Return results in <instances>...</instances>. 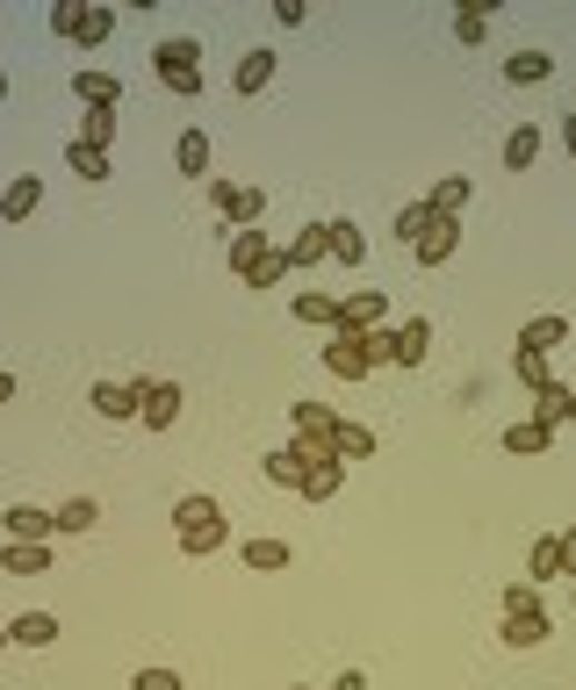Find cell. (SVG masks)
Masks as SVG:
<instances>
[{"label":"cell","mask_w":576,"mask_h":690,"mask_svg":"<svg viewBox=\"0 0 576 690\" xmlns=\"http://www.w3.org/2000/svg\"><path fill=\"white\" fill-rule=\"evenodd\" d=\"M195 58H202V43H195V37H166L159 51H151V72H159L180 101H195V94H202V66H195Z\"/></svg>","instance_id":"obj_1"},{"label":"cell","mask_w":576,"mask_h":690,"mask_svg":"<svg viewBox=\"0 0 576 690\" xmlns=\"http://www.w3.org/2000/svg\"><path fill=\"white\" fill-rule=\"evenodd\" d=\"M0 532L14 547H58V511H37V503H8L0 511Z\"/></svg>","instance_id":"obj_2"},{"label":"cell","mask_w":576,"mask_h":690,"mask_svg":"<svg viewBox=\"0 0 576 690\" xmlns=\"http://www.w3.org/2000/svg\"><path fill=\"white\" fill-rule=\"evenodd\" d=\"M325 367L339 381H360V374H375V360H368V331H331V346H325Z\"/></svg>","instance_id":"obj_3"},{"label":"cell","mask_w":576,"mask_h":690,"mask_svg":"<svg viewBox=\"0 0 576 690\" xmlns=\"http://www.w3.org/2000/svg\"><path fill=\"white\" fill-rule=\"evenodd\" d=\"M209 202H217V217L224 223H260V209H267V194L260 188H246V180H217V188H209Z\"/></svg>","instance_id":"obj_4"},{"label":"cell","mask_w":576,"mask_h":690,"mask_svg":"<svg viewBox=\"0 0 576 690\" xmlns=\"http://www.w3.org/2000/svg\"><path fill=\"white\" fill-rule=\"evenodd\" d=\"M173 418H180V381H138V424L173 432Z\"/></svg>","instance_id":"obj_5"},{"label":"cell","mask_w":576,"mask_h":690,"mask_svg":"<svg viewBox=\"0 0 576 690\" xmlns=\"http://www.w3.org/2000/svg\"><path fill=\"white\" fill-rule=\"evenodd\" d=\"M310 447H302V439H288V447H275V453H260V474H267V482H275V489H296L302 482V468H310Z\"/></svg>","instance_id":"obj_6"},{"label":"cell","mask_w":576,"mask_h":690,"mask_svg":"<svg viewBox=\"0 0 576 690\" xmlns=\"http://www.w3.org/2000/svg\"><path fill=\"white\" fill-rule=\"evenodd\" d=\"M37 209H43V180L37 173H14L8 194H0V223H29Z\"/></svg>","instance_id":"obj_7"},{"label":"cell","mask_w":576,"mask_h":690,"mask_svg":"<svg viewBox=\"0 0 576 690\" xmlns=\"http://www.w3.org/2000/svg\"><path fill=\"white\" fill-rule=\"evenodd\" d=\"M383 317H389V302L375 296V288H354V296H339V324H346V331H383Z\"/></svg>","instance_id":"obj_8"},{"label":"cell","mask_w":576,"mask_h":690,"mask_svg":"<svg viewBox=\"0 0 576 690\" xmlns=\"http://www.w3.org/2000/svg\"><path fill=\"white\" fill-rule=\"evenodd\" d=\"M87 403H95L109 424H123V418H138V381H95V389H87Z\"/></svg>","instance_id":"obj_9"},{"label":"cell","mask_w":576,"mask_h":690,"mask_svg":"<svg viewBox=\"0 0 576 690\" xmlns=\"http://www.w3.org/2000/svg\"><path fill=\"white\" fill-rule=\"evenodd\" d=\"M72 94H80L87 109H116V101H123V80L101 72V66H80V72H72Z\"/></svg>","instance_id":"obj_10"},{"label":"cell","mask_w":576,"mask_h":690,"mask_svg":"<svg viewBox=\"0 0 576 690\" xmlns=\"http://www.w3.org/2000/svg\"><path fill=\"white\" fill-rule=\"evenodd\" d=\"M58 569V547H0V576H51Z\"/></svg>","instance_id":"obj_11"},{"label":"cell","mask_w":576,"mask_h":690,"mask_svg":"<svg viewBox=\"0 0 576 690\" xmlns=\"http://www.w3.org/2000/svg\"><path fill=\"white\" fill-rule=\"evenodd\" d=\"M281 252H288V267H317V259H331V223H302Z\"/></svg>","instance_id":"obj_12"},{"label":"cell","mask_w":576,"mask_h":690,"mask_svg":"<svg viewBox=\"0 0 576 690\" xmlns=\"http://www.w3.org/2000/svg\"><path fill=\"white\" fill-rule=\"evenodd\" d=\"M454 244H461V223L433 217V230H426V238L411 244V252H418V267H447V259H454Z\"/></svg>","instance_id":"obj_13"},{"label":"cell","mask_w":576,"mask_h":690,"mask_svg":"<svg viewBox=\"0 0 576 690\" xmlns=\"http://www.w3.org/2000/svg\"><path fill=\"white\" fill-rule=\"evenodd\" d=\"M14 648H58V611H22V619L8 626Z\"/></svg>","instance_id":"obj_14"},{"label":"cell","mask_w":576,"mask_h":690,"mask_svg":"<svg viewBox=\"0 0 576 690\" xmlns=\"http://www.w3.org/2000/svg\"><path fill=\"white\" fill-rule=\"evenodd\" d=\"M267 252H275V238H267L260 223H246V230H238V238H231V273H238V281H246V273L260 267Z\"/></svg>","instance_id":"obj_15"},{"label":"cell","mask_w":576,"mask_h":690,"mask_svg":"<svg viewBox=\"0 0 576 690\" xmlns=\"http://www.w3.org/2000/svg\"><path fill=\"white\" fill-rule=\"evenodd\" d=\"M468 194H476V188H468V173H447V180H439V188L426 194V209H433V217H447V223H461Z\"/></svg>","instance_id":"obj_16"},{"label":"cell","mask_w":576,"mask_h":690,"mask_svg":"<svg viewBox=\"0 0 576 690\" xmlns=\"http://www.w3.org/2000/svg\"><path fill=\"white\" fill-rule=\"evenodd\" d=\"M275 66H281L275 51H246V58H238V72H231V94H260V87L275 80Z\"/></svg>","instance_id":"obj_17"},{"label":"cell","mask_w":576,"mask_h":690,"mask_svg":"<svg viewBox=\"0 0 576 690\" xmlns=\"http://www.w3.org/2000/svg\"><path fill=\"white\" fill-rule=\"evenodd\" d=\"M339 482H346V460H310L296 489H302L310 503H325V497H339Z\"/></svg>","instance_id":"obj_18"},{"label":"cell","mask_w":576,"mask_h":690,"mask_svg":"<svg viewBox=\"0 0 576 690\" xmlns=\"http://www.w3.org/2000/svg\"><path fill=\"white\" fill-rule=\"evenodd\" d=\"M534 424H548V432H563L569 424V381H548V389L534 396V410H526Z\"/></svg>","instance_id":"obj_19"},{"label":"cell","mask_w":576,"mask_h":690,"mask_svg":"<svg viewBox=\"0 0 576 690\" xmlns=\"http://www.w3.org/2000/svg\"><path fill=\"white\" fill-rule=\"evenodd\" d=\"M505 80L512 87H540V80H555V58L548 51H512L505 58Z\"/></svg>","instance_id":"obj_20"},{"label":"cell","mask_w":576,"mask_h":690,"mask_svg":"<svg viewBox=\"0 0 576 690\" xmlns=\"http://www.w3.org/2000/svg\"><path fill=\"white\" fill-rule=\"evenodd\" d=\"M548 447H555V432H548V424H534V418L505 424V453H526V460H540Z\"/></svg>","instance_id":"obj_21"},{"label":"cell","mask_w":576,"mask_h":690,"mask_svg":"<svg viewBox=\"0 0 576 690\" xmlns=\"http://www.w3.org/2000/svg\"><path fill=\"white\" fill-rule=\"evenodd\" d=\"M569 339V317H534V324H519V352H555Z\"/></svg>","instance_id":"obj_22"},{"label":"cell","mask_w":576,"mask_h":690,"mask_svg":"<svg viewBox=\"0 0 576 690\" xmlns=\"http://www.w3.org/2000/svg\"><path fill=\"white\" fill-rule=\"evenodd\" d=\"M540 640H548L540 604H534V611H505V648H540Z\"/></svg>","instance_id":"obj_23"},{"label":"cell","mask_w":576,"mask_h":690,"mask_svg":"<svg viewBox=\"0 0 576 690\" xmlns=\"http://www.w3.org/2000/svg\"><path fill=\"white\" fill-rule=\"evenodd\" d=\"M534 159H540V122H519V130L505 137V166H512V173H526Z\"/></svg>","instance_id":"obj_24"},{"label":"cell","mask_w":576,"mask_h":690,"mask_svg":"<svg viewBox=\"0 0 576 690\" xmlns=\"http://www.w3.org/2000/svg\"><path fill=\"white\" fill-rule=\"evenodd\" d=\"M548 576H563V547H555V532H540V540H534V554H526V582L540 590Z\"/></svg>","instance_id":"obj_25"},{"label":"cell","mask_w":576,"mask_h":690,"mask_svg":"<svg viewBox=\"0 0 576 690\" xmlns=\"http://www.w3.org/2000/svg\"><path fill=\"white\" fill-rule=\"evenodd\" d=\"M331 259H339V267H360V259H368V238L354 230V217L331 223Z\"/></svg>","instance_id":"obj_26"},{"label":"cell","mask_w":576,"mask_h":690,"mask_svg":"<svg viewBox=\"0 0 576 690\" xmlns=\"http://www.w3.org/2000/svg\"><path fill=\"white\" fill-rule=\"evenodd\" d=\"M296 324H317V331H339V296H296Z\"/></svg>","instance_id":"obj_27"},{"label":"cell","mask_w":576,"mask_h":690,"mask_svg":"<svg viewBox=\"0 0 576 690\" xmlns=\"http://www.w3.org/2000/svg\"><path fill=\"white\" fill-rule=\"evenodd\" d=\"M217 518H224V503H217V497H180V503H173V526H180V532L217 526Z\"/></svg>","instance_id":"obj_28"},{"label":"cell","mask_w":576,"mask_h":690,"mask_svg":"<svg viewBox=\"0 0 576 690\" xmlns=\"http://www.w3.org/2000/svg\"><path fill=\"white\" fill-rule=\"evenodd\" d=\"M173 166H180V173H209V130H180Z\"/></svg>","instance_id":"obj_29"},{"label":"cell","mask_w":576,"mask_h":690,"mask_svg":"<svg viewBox=\"0 0 576 690\" xmlns=\"http://www.w3.org/2000/svg\"><path fill=\"white\" fill-rule=\"evenodd\" d=\"M224 540H231V518H217V526H195V532H180V554H195V561H202V554H217Z\"/></svg>","instance_id":"obj_30"},{"label":"cell","mask_w":576,"mask_h":690,"mask_svg":"<svg viewBox=\"0 0 576 690\" xmlns=\"http://www.w3.org/2000/svg\"><path fill=\"white\" fill-rule=\"evenodd\" d=\"M331 453H339V460H368V453H375V432H368V424H346V418H339V432H331Z\"/></svg>","instance_id":"obj_31"},{"label":"cell","mask_w":576,"mask_h":690,"mask_svg":"<svg viewBox=\"0 0 576 690\" xmlns=\"http://www.w3.org/2000/svg\"><path fill=\"white\" fill-rule=\"evenodd\" d=\"M238 554H246V569H288V561H296V554H288V540H246Z\"/></svg>","instance_id":"obj_32"},{"label":"cell","mask_w":576,"mask_h":690,"mask_svg":"<svg viewBox=\"0 0 576 690\" xmlns=\"http://www.w3.org/2000/svg\"><path fill=\"white\" fill-rule=\"evenodd\" d=\"M95 526H101L95 497H72V503H58V532H95Z\"/></svg>","instance_id":"obj_33"},{"label":"cell","mask_w":576,"mask_h":690,"mask_svg":"<svg viewBox=\"0 0 576 690\" xmlns=\"http://www.w3.org/2000/svg\"><path fill=\"white\" fill-rule=\"evenodd\" d=\"M66 166H72L80 180H109V166H116V159H109V151H95V144H72V151H66Z\"/></svg>","instance_id":"obj_34"},{"label":"cell","mask_w":576,"mask_h":690,"mask_svg":"<svg viewBox=\"0 0 576 690\" xmlns=\"http://www.w3.org/2000/svg\"><path fill=\"white\" fill-rule=\"evenodd\" d=\"M109 37H116V14H109V8H87V14H80V37H72V43H87V51H101Z\"/></svg>","instance_id":"obj_35"},{"label":"cell","mask_w":576,"mask_h":690,"mask_svg":"<svg viewBox=\"0 0 576 690\" xmlns=\"http://www.w3.org/2000/svg\"><path fill=\"white\" fill-rule=\"evenodd\" d=\"M80 144L109 151V144H116V109H87V122H80Z\"/></svg>","instance_id":"obj_36"},{"label":"cell","mask_w":576,"mask_h":690,"mask_svg":"<svg viewBox=\"0 0 576 690\" xmlns=\"http://www.w3.org/2000/svg\"><path fill=\"white\" fill-rule=\"evenodd\" d=\"M512 374L540 396V389H548V352H512Z\"/></svg>","instance_id":"obj_37"},{"label":"cell","mask_w":576,"mask_h":690,"mask_svg":"<svg viewBox=\"0 0 576 690\" xmlns=\"http://www.w3.org/2000/svg\"><path fill=\"white\" fill-rule=\"evenodd\" d=\"M426 230H433V209H426V202H404V209H397V238H404V244H418Z\"/></svg>","instance_id":"obj_38"},{"label":"cell","mask_w":576,"mask_h":690,"mask_svg":"<svg viewBox=\"0 0 576 690\" xmlns=\"http://www.w3.org/2000/svg\"><path fill=\"white\" fill-rule=\"evenodd\" d=\"M288 273H296V267H288V252H281V244H275V252H267V259H260V267H252V273H246V288H275V281H288Z\"/></svg>","instance_id":"obj_39"},{"label":"cell","mask_w":576,"mask_h":690,"mask_svg":"<svg viewBox=\"0 0 576 690\" xmlns=\"http://www.w3.org/2000/svg\"><path fill=\"white\" fill-rule=\"evenodd\" d=\"M454 37H461V43H483V37H490V14H483V8H461V14H454Z\"/></svg>","instance_id":"obj_40"},{"label":"cell","mask_w":576,"mask_h":690,"mask_svg":"<svg viewBox=\"0 0 576 690\" xmlns=\"http://www.w3.org/2000/svg\"><path fill=\"white\" fill-rule=\"evenodd\" d=\"M80 0H58V8H51V37H80Z\"/></svg>","instance_id":"obj_41"},{"label":"cell","mask_w":576,"mask_h":690,"mask_svg":"<svg viewBox=\"0 0 576 690\" xmlns=\"http://www.w3.org/2000/svg\"><path fill=\"white\" fill-rule=\"evenodd\" d=\"M130 690H188V683H180V669H138Z\"/></svg>","instance_id":"obj_42"},{"label":"cell","mask_w":576,"mask_h":690,"mask_svg":"<svg viewBox=\"0 0 576 690\" xmlns=\"http://www.w3.org/2000/svg\"><path fill=\"white\" fill-rule=\"evenodd\" d=\"M534 604H540L534 582H512V590H505V611H534Z\"/></svg>","instance_id":"obj_43"},{"label":"cell","mask_w":576,"mask_h":690,"mask_svg":"<svg viewBox=\"0 0 576 690\" xmlns=\"http://www.w3.org/2000/svg\"><path fill=\"white\" fill-rule=\"evenodd\" d=\"M555 547H563V576L576 582V526H563V532H555Z\"/></svg>","instance_id":"obj_44"},{"label":"cell","mask_w":576,"mask_h":690,"mask_svg":"<svg viewBox=\"0 0 576 690\" xmlns=\"http://www.w3.org/2000/svg\"><path fill=\"white\" fill-rule=\"evenodd\" d=\"M302 14H310V8H302V0H275V22H281V29H296Z\"/></svg>","instance_id":"obj_45"},{"label":"cell","mask_w":576,"mask_h":690,"mask_svg":"<svg viewBox=\"0 0 576 690\" xmlns=\"http://www.w3.org/2000/svg\"><path fill=\"white\" fill-rule=\"evenodd\" d=\"M331 690H368V677H360V669H346V677L331 683Z\"/></svg>","instance_id":"obj_46"},{"label":"cell","mask_w":576,"mask_h":690,"mask_svg":"<svg viewBox=\"0 0 576 690\" xmlns=\"http://www.w3.org/2000/svg\"><path fill=\"white\" fill-rule=\"evenodd\" d=\"M563 144H569V159H576V109L563 116Z\"/></svg>","instance_id":"obj_47"},{"label":"cell","mask_w":576,"mask_h":690,"mask_svg":"<svg viewBox=\"0 0 576 690\" xmlns=\"http://www.w3.org/2000/svg\"><path fill=\"white\" fill-rule=\"evenodd\" d=\"M0 403H14V374H8V367H0Z\"/></svg>","instance_id":"obj_48"},{"label":"cell","mask_w":576,"mask_h":690,"mask_svg":"<svg viewBox=\"0 0 576 690\" xmlns=\"http://www.w3.org/2000/svg\"><path fill=\"white\" fill-rule=\"evenodd\" d=\"M0 101H8V72H0Z\"/></svg>","instance_id":"obj_49"},{"label":"cell","mask_w":576,"mask_h":690,"mask_svg":"<svg viewBox=\"0 0 576 690\" xmlns=\"http://www.w3.org/2000/svg\"><path fill=\"white\" fill-rule=\"evenodd\" d=\"M0 648H8V626H0Z\"/></svg>","instance_id":"obj_50"},{"label":"cell","mask_w":576,"mask_h":690,"mask_svg":"<svg viewBox=\"0 0 576 690\" xmlns=\"http://www.w3.org/2000/svg\"><path fill=\"white\" fill-rule=\"evenodd\" d=\"M288 690H302V683H288Z\"/></svg>","instance_id":"obj_51"}]
</instances>
